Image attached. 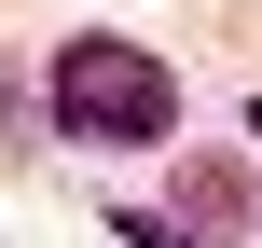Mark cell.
Segmentation results:
<instances>
[{"label": "cell", "mask_w": 262, "mask_h": 248, "mask_svg": "<svg viewBox=\"0 0 262 248\" xmlns=\"http://www.w3.org/2000/svg\"><path fill=\"white\" fill-rule=\"evenodd\" d=\"M249 166H221V152H193V166H180V235L193 248H221V235H249Z\"/></svg>", "instance_id": "cell-2"}, {"label": "cell", "mask_w": 262, "mask_h": 248, "mask_svg": "<svg viewBox=\"0 0 262 248\" xmlns=\"http://www.w3.org/2000/svg\"><path fill=\"white\" fill-rule=\"evenodd\" d=\"M55 124L97 138V152H152V138H180V69L124 28H83L55 55Z\"/></svg>", "instance_id": "cell-1"}]
</instances>
